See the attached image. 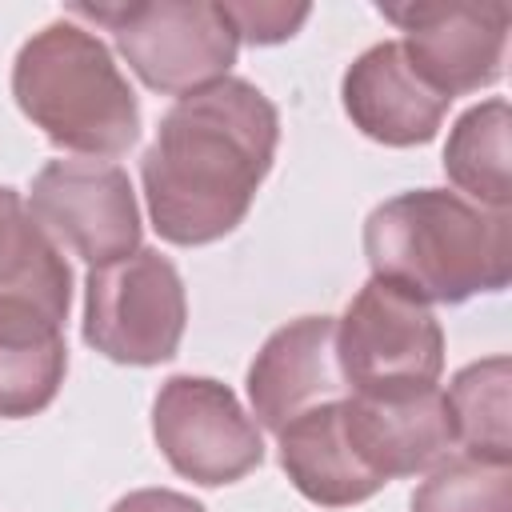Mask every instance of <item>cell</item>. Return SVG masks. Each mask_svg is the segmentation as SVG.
<instances>
[{
    "label": "cell",
    "instance_id": "obj_1",
    "mask_svg": "<svg viewBox=\"0 0 512 512\" xmlns=\"http://www.w3.org/2000/svg\"><path fill=\"white\" fill-rule=\"evenodd\" d=\"M276 144L280 112L256 84L224 76L180 96L140 160L152 228L180 248L236 232L272 172Z\"/></svg>",
    "mask_w": 512,
    "mask_h": 512
},
{
    "label": "cell",
    "instance_id": "obj_2",
    "mask_svg": "<svg viewBox=\"0 0 512 512\" xmlns=\"http://www.w3.org/2000/svg\"><path fill=\"white\" fill-rule=\"evenodd\" d=\"M376 280L420 304H464L512 280V220L448 188H416L376 204L364 220Z\"/></svg>",
    "mask_w": 512,
    "mask_h": 512
},
{
    "label": "cell",
    "instance_id": "obj_3",
    "mask_svg": "<svg viewBox=\"0 0 512 512\" xmlns=\"http://www.w3.org/2000/svg\"><path fill=\"white\" fill-rule=\"evenodd\" d=\"M12 96L20 112L64 152L120 156L140 140V104L132 84L108 44L72 20H52L20 44Z\"/></svg>",
    "mask_w": 512,
    "mask_h": 512
},
{
    "label": "cell",
    "instance_id": "obj_4",
    "mask_svg": "<svg viewBox=\"0 0 512 512\" xmlns=\"http://www.w3.org/2000/svg\"><path fill=\"white\" fill-rule=\"evenodd\" d=\"M68 12L104 24L128 68L160 96H192L224 80L240 52L224 4L212 0H120Z\"/></svg>",
    "mask_w": 512,
    "mask_h": 512
},
{
    "label": "cell",
    "instance_id": "obj_5",
    "mask_svg": "<svg viewBox=\"0 0 512 512\" xmlns=\"http://www.w3.org/2000/svg\"><path fill=\"white\" fill-rule=\"evenodd\" d=\"M336 360L352 396L436 388L444 372V332L428 304L372 276L336 324Z\"/></svg>",
    "mask_w": 512,
    "mask_h": 512
},
{
    "label": "cell",
    "instance_id": "obj_6",
    "mask_svg": "<svg viewBox=\"0 0 512 512\" xmlns=\"http://www.w3.org/2000/svg\"><path fill=\"white\" fill-rule=\"evenodd\" d=\"M188 296L176 264L156 248L100 264L84 280V344L116 364H164L176 356Z\"/></svg>",
    "mask_w": 512,
    "mask_h": 512
},
{
    "label": "cell",
    "instance_id": "obj_7",
    "mask_svg": "<svg viewBox=\"0 0 512 512\" xmlns=\"http://www.w3.org/2000/svg\"><path fill=\"white\" fill-rule=\"evenodd\" d=\"M152 436L172 472L220 488L244 480L264 460L260 424L236 392L208 376H168L152 400Z\"/></svg>",
    "mask_w": 512,
    "mask_h": 512
},
{
    "label": "cell",
    "instance_id": "obj_8",
    "mask_svg": "<svg viewBox=\"0 0 512 512\" xmlns=\"http://www.w3.org/2000/svg\"><path fill=\"white\" fill-rule=\"evenodd\" d=\"M40 232L92 268L140 248V208L132 180L112 160H48L28 196Z\"/></svg>",
    "mask_w": 512,
    "mask_h": 512
},
{
    "label": "cell",
    "instance_id": "obj_9",
    "mask_svg": "<svg viewBox=\"0 0 512 512\" xmlns=\"http://www.w3.org/2000/svg\"><path fill=\"white\" fill-rule=\"evenodd\" d=\"M380 16L404 32L400 44L412 68L444 100L492 88L504 76L512 12L500 0H484V4L404 0V4H380Z\"/></svg>",
    "mask_w": 512,
    "mask_h": 512
},
{
    "label": "cell",
    "instance_id": "obj_10",
    "mask_svg": "<svg viewBox=\"0 0 512 512\" xmlns=\"http://www.w3.org/2000/svg\"><path fill=\"white\" fill-rule=\"evenodd\" d=\"M340 420L352 452L380 484L436 468L456 444L452 408L440 388H420L400 396L348 392L340 396Z\"/></svg>",
    "mask_w": 512,
    "mask_h": 512
},
{
    "label": "cell",
    "instance_id": "obj_11",
    "mask_svg": "<svg viewBox=\"0 0 512 512\" xmlns=\"http://www.w3.org/2000/svg\"><path fill=\"white\" fill-rule=\"evenodd\" d=\"M340 100L348 120L368 140L388 148L428 144L452 104L412 68L400 40H384L360 52L340 80Z\"/></svg>",
    "mask_w": 512,
    "mask_h": 512
},
{
    "label": "cell",
    "instance_id": "obj_12",
    "mask_svg": "<svg viewBox=\"0 0 512 512\" xmlns=\"http://www.w3.org/2000/svg\"><path fill=\"white\" fill-rule=\"evenodd\" d=\"M344 376L336 360V320L300 316L276 328L248 368V400L260 428L280 432L300 412L344 396Z\"/></svg>",
    "mask_w": 512,
    "mask_h": 512
},
{
    "label": "cell",
    "instance_id": "obj_13",
    "mask_svg": "<svg viewBox=\"0 0 512 512\" xmlns=\"http://www.w3.org/2000/svg\"><path fill=\"white\" fill-rule=\"evenodd\" d=\"M276 440H280V468L288 472L292 488L320 508H352L384 488L348 444L340 420V396L288 420L276 432Z\"/></svg>",
    "mask_w": 512,
    "mask_h": 512
},
{
    "label": "cell",
    "instance_id": "obj_14",
    "mask_svg": "<svg viewBox=\"0 0 512 512\" xmlns=\"http://www.w3.org/2000/svg\"><path fill=\"white\" fill-rule=\"evenodd\" d=\"M68 372L64 320L24 296H0V420L44 412Z\"/></svg>",
    "mask_w": 512,
    "mask_h": 512
},
{
    "label": "cell",
    "instance_id": "obj_15",
    "mask_svg": "<svg viewBox=\"0 0 512 512\" xmlns=\"http://www.w3.org/2000/svg\"><path fill=\"white\" fill-rule=\"evenodd\" d=\"M0 296H24L68 320L72 272L60 248L40 232L16 188L0 184Z\"/></svg>",
    "mask_w": 512,
    "mask_h": 512
},
{
    "label": "cell",
    "instance_id": "obj_16",
    "mask_svg": "<svg viewBox=\"0 0 512 512\" xmlns=\"http://www.w3.org/2000/svg\"><path fill=\"white\" fill-rule=\"evenodd\" d=\"M508 128L512 112L508 100L492 96L468 108L444 144V172L448 180L472 196V204L488 212H508L512 204V172H508Z\"/></svg>",
    "mask_w": 512,
    "mask_h": 512
},
{
    "label": "cell",
    "instance_id": "obj_17",
    "mask_svg": "<svg viewBox=\"0 0 512 512\" xmlns=\"http://www.w3.org/2000/svg\"><path fill=\"white\" fill-rule=\"evenodd\" d=\"M512 360L488 356L452 376L448 408L456 424V440L464 444V456L512 464Z\"/></svg>",
    "mask_w": 512,
    "mask_h": 512
},
{
    "label": "cell",
    "instance_id": "obj_18",
    "mask_svg": "<svg viewBox=\"0 0 512 512\" xmlns=\"http://www.w3.org/2000/svg\"><path fill=\"white\" fill-rule=\"evenodd\" d=\"M412 512H512V464L444 456L412 492Z\"/></svg>",
    "mask_w": 512,
    "mask_h": 512
},
{
    "label": "cell",
    "instance_id": "obj_19",
    "mask_svg": "<svg viewBox=\"0 0 512 512\" xmlns=\"http://www.w3.org/2000/svg\"><path fill=\"white\" fill-rule=\"evenodd\" d=\"M232 28L248 44H280L296 36V28L312 16L308 4H284V0H228L224 4Z\"/></svg>",
    "mask_w": 512,
    "mask_h": 512
},
{
    "label": "cell",
    "instance_id": "obj_20",
    "mask_svg": "<svg viewBox=\"0 0 512 512\" xmlns=\"http://www.w3.org/2000/svg\"><path fill=\"white\" fill-rule=\"evenodd\" d=\"M108 512H208V508L172 488H136V492L120 496Z\"/></svg>",
    "mask_w": 512,
    "mask_h": 512
}]
</instances>
